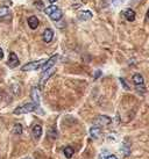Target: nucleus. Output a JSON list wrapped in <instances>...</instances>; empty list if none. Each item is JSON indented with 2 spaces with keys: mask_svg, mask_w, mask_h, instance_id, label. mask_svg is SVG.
Listing matches in <instances>:
<instances>
[{
  "mask_svg": "<svg viewBox=\"0 0 149 159\" xmlns=\"http://www.w3.org/2000/svg\"><path fill=\"white\" fill-rule=\"evenodd\" d=\"M121 150H122V152H124L125 156H129V152H130V151H129V148L126 146V144L122 145V149H121Z\"/></svg>",
  "mask_w": 149,
  "mask_h": 159,
  "instance_id": "19",
  "label": "nucleus"
},
{
  "mask_svg": "<svg viewBox=\"0 0 149 159\" xmlns=\"http://www.w3.org/2000/svg\"><path fill=\"white\" fill-rule=\"evenodd\" d=\"M49 1H50V2H51V4H54V2H56V1H57V0H49Z\"/></svg>",
  "mask_w": 149,
  "mask_h": 159,
  "instance_id": "26",
  "label": "nucleus"
},
{
  "mask_svg": "<svg viewBox=\"0 0 149 159\" xmlns=\"http://www.w3.org/2000/svg\"><path fill=\"white\" fill-rule=\"evenodd\" d=\"M28 26L32 28V29H36L37 27H39V19L36 18V16H29L28 18Z\"/></svg>",
  "mask_w": 149,
  "mask_h": 159,
  "instance_id": "10",
  "label": "nucleus"
},
{
  "mask_svg": "<svg viewBox=\"0 0 149 159\" xmlns=\"http://www.w3.org/2000/svg\"><path fill=\"white\" fill-rule=\"evenodd\" d=\"M53 37H54V32L51 30V29H45L44 30V33H43V36H42V38H43V41L45 43H49V42H51L53 41Z\"/></svg>",
  "mask_w": 149,
  "mask_h": 159,
  "instance_id": "7",
  "label": "nucleus"
},
{
  "mask_svg": "<svg viewBox=\"0 0 149 159\" xmlns=\"http://www.w3.org/2000/svg\"><path fill=\"white\" fill-rule=\"evenodd\" d=\"M100 74H101V72L98 70V71H96V73H95V79H97L98 77H100Z\"/></svg>",
  "mask_w": 149,
  "mask_h": 159,
  "instance_id": "23",
  "label": "nucleus"
},
{
  "mask_svg": "<svg viewBox=\"0 0 149 159\" xmlns=\"http://www.w3.org/2000/svg\"><path fill=\"white\" fill-rule=\"evenodd\" d=\"M56 10H58V7L57 6H49V7H47V8H44V12H45V14H48V15H50L53 12H55Z\"/></svg>",
  "mask_w": 149,
  "mask_h": 159,
  "instance_id": "18",
  "label": "nucleus"
},
{
  "mask_svg": "<svg viewBox=\"0 0 149 159\" xmlns=\"http://www.w3.org/2000/svg\"><path fill=\"white\" fill-rule=\"evenodd\" d=\"M133 83H134L135 86H142L143 83H145V79H143V77L141 74L135 73L133 75Z\"/></svg>",
  "mask_w": 149,
  "mask_h": 159,
  "instance_id": "11",
  "label": "nucleus"
},
{
  "mask_svg": "<svg viewBox=\"0 0 149 159\" xmlns=\"http://www.w3.org/2000/svg\"><path fill=\"white\" fill-rule=\"evenodd\" d=\"M8 15H10V10H8V7H6V6L0 7V20H2L5 16H8Z\"/></svg>",
  "mask_w": 149,
  "mask_h": 159,
  "instance_id": "15",
  "label": "nucleus"
},
{
  "mask_svg": "<svg viewBox=\"0 0 149 159\" xmlns=\"http://www.w3.org/2000/svg\"><path fill=\"white\" fill-rule=\"evenodd\" d=\"M90 135H91L92 138H99V136L101 135V129H100V127L95 126V127L91 128L90 129Z\"/></svg>",
  "mask_w": 149,
  "mask_h": 159,
  "instance_id": "12",
  "label": "nucleus"
},
{
  "mask_svg": "<svg viewBox=\"0 0 149 159\" xmlns=\"http://www.w3.org/2000/svg\"><path fill=\"white\" fill-rule=\"evenodd\" d=\"M4 58V53H2V49L0 48V59H2Z\"/></svg>",
  "mask_w": 149,
  "mask_h": 159,
  "instance_id": "25",
  "label": "nucleus"
},
{
  "mask_svg": "<svg viewBox=\"0 0 149 159\" xmlns=\"http://www.w3.org/2000/svg\"><path fill=\"white\" fill-rule=\"evenodd\" d=\"M111 122H112L111 117L106 116V115H100V116H98L96 120H95V123L98 124V126H101V127L108 126Z\"/></svg>",
  "mask_w": 149,
  "mask_h": 159,
  "instance_id": "4",
  "label": "nucleus"
},
{
  "mask_svg": "<svg viewBox=\"0 0 149 159\" xmlns=\"http://www.w3.org/2000/svg\"><path fill=\"white\" fill-rule=\"evenodd\" d=\"M31 95H32V99H33V101H34V104L40 105V94H39V91H37L36 87H33L32 88Z\"/></svg>",
  "mask_w": 149,
  "mask_h": 159,
  "instance_id": "8",
  "label": "nucleus"
},
{
  "mask_svg": "<svg viewBox=\"0 0 149 159\" xmlns=\"http://www.w3.org/2000/svg\"><path fill=\"white\" fill-rule=\"evenodd\" d=\"M119 80H120V83L122 84V86H124V88H125V89H129V86L127 85V83H126V81H125L122 78H120Z\"/></svg>",
  "mask_w": 149,
  "mask_h": 159,
  "instance_id": "20",
  "label": "nucleus"
},
{
  "mask_svg": "<svg viewBox=\"0 0 149 159\" xmlns=\"http://www.w3.org/2000/svg\"><path fill=\"white\" fill-rule=\"evenodd\" d=\"M39 107V105H36V104H26V105H23L21 107H18L15 110H14V114L15 115H20V114H26V113H31V112H34V110H36V108Z\"/></svg>",
  "mask_w": 149,
  "mask_h": 159,
  "instance_id": "1",
  "label": "nucleus"
},
{
  "mask_svg": "<svg viewBox=\"0 0 149 159\" xmlns=\"http://www.w3.org/2000/svg\"><path fill=\"white\" fill-rule=\"evenodd\" d=\"M93 16V14L91 13L90 11H84V12H80L78 14V19L80 21H87V20H91Z\"/></svg>",
  "mask_w": 149,
  "mask_h": 159,
  "instance_id": "6",
  "label": "nucleus"
},
{
  "mask_svg": "<svg viewBox=\"0 0 149 159\" xmlns=\"http://www.w3.org/2000/svg\"><path fill=\"white\" fill-rule=\"evenodd\" d=\"M107 156L106 152H103V153H100V156H99V159H107Z\"/></svg>",
  "mask_w": 149,
  "mask_h": 159,
  "instance_id": "21",
  "label": "nucleus"
},
{
  "mask_svg": "<svg viewBox=\"0 0 149 159\" xmlns=\"http://www.w3.org/2000/svg\"><path fill=\"white\" fill-rule=\"evenodd\" d=\"M44 63H45V61H44V59H40V61H36V62L27 63V64H25V65L21 67V71L27 72V71H34V70H37V69H40V67H41Z\"/></svg>",
  "mask_w": 149,
  "mask_h": 159,
  "instance_id": "2",
  "label": "nucleus"
},
{
  "mask_svg": "<svg viewBox=\"0 0 149 159\" xmlns=\"http://www.w3.org/2000/svg\"><path fill=\"white\" fill-rule=\"evenodd\" d=\"M35 4H39V6H36V7H39L40 10H43V4H42V1H39V2H35Z\"/></svg>",
  "mask_w": 149,
  "mask_h": 159,
  "instance_id": "22",
  "label": "nucleus"
},
{
  "mask_svg": "<svg viewBox=\"0 0 149 159\" xmlns=\"http://www.w3.org/2000/svg\"><path fill=\"white\" fill-rule=\"evenodd\" d=\"M7 65L10 67H16L19 65V58L18 56L15 55V53H10V57H8V62H7Z\"/></svg>",
  "mask_w": 149,
  "mask_h": 159,
  "instance_id": "5",
  "label": "nucleus"
},
{
  "mask_svg": "<svg viewBox=\"0 0 149 159\" xmlns=\"http://www.w3.org/2000/svg\"><path fill=\"white\" fill-rule=\"evenodd\" d=\"M74 151L71 146H66V148L64 149V156H65L66 158L70 159L72 156H74Z\"/></svg>",
  "mask_w": 149,
  "mask_h": 159,
  "instance_id": "16",
  "label": "nucleus"
},
{
  "mask_svg": "<svg viewBox=\"0 0 149 159\" xmlns=\"http://www.w3.org/2000/svg\"><path fill=\"white\" fill-rule=\"evenodd\" d=\"M147 18L149 19V10H148V12H147Z\"/></svg>",
  "mask_w": 149,
  "mask_h": 159,
  "instance_id": "27",
  "label": "nucleus"
},
{
  "mask_svg": "<svg viewBox=\"0 0 149 159\" xmlns=\"http://www.w3.org/2000/svg\"><path fill=\"white\" fill-rule=\"evenodd\" d=\"M57 59H58V56H57V55H54V56H51V57H50L48 61H45V63H44L42 66H41V69H42L43 72H44V71H48V70H50L54 65L56 64Z\"/></svg>",
  "mask_w": 149,
  "mask_h": 159,
  "instance_id": "3",
  "label": "nucleus"
},
{
  "mask_svg": "<svg viewBox=\"0 0 149 159\" xmlns=\"http://www.w3.org/2000/svg\"><path fill=\"white\" fill-rule=\"evenodd\" d=\"M125 18H126V20L129 22H133L135 20V12L133 11V10H130V8H128L125 11Z\"/></svg>",
  "mask_w": 149,
  "mask_h": 159,
  "instance_id": "14",
  "label": "nucleus"
},
{
  "mask_svg": "<svg viewBox=\"0 0 149 159\" xmlns=\"http://www.w3.org/2000/svg\"><path fill=\"white\" fill-rule=\"evenodd\" d=\"M13 132H14L15 135H21L22 134V126L21 124H19V123L14 124V127H13Z\"/></svg>",
  "mask_w": 149,
  "mask_h": 159,
  "instance_id": "17",
  "label": "nucleus"
},
{
  "mask_svg": "<svg viewBox=\"0 0 149 159\" xmlns=\"http://www.w3.org/2000/svg\"><path fill=\"white\" fill-rule=\"evenodd\" d=\"M33 136L35 139H39V138L42 136V127L40 124H36L33 128Z\"/></svg>",
  "mask_w": 149,
  "mask_h": 159,
  "instance_id": "9",
  "label": "nucleus"
},
{
  "mask_svg": "<svg viewBox=\"0 0 149 159\" xmlns=\"http://www.w3.org/2000/svg\"><path fill=\"white\" fill-rule=\"evenodd\" d=\"M107 159H118V158L114 156V155H110V156L107 157Z\"/></svg>",
  "mask_w": 149,
  "mask_h": 159,
  "instance_id": "24",
  "label": "nucleus"
},
{
  "mask_svg": "<svg viewBox=\"0 0 149 159\" xmlns=\"http://www.w3.org/2000/svg\"><path fill=\"white\" fill-rule=\"evenodd\" d=\"M49 16H50V19H51L53 21H58V20H61V19H62L63 13H62V11L58 8V10H56L55 12H53Z\"/></svg>",
  "mask_w": 149,
  "mask_h": 159,
  "instance_id": "13",
  "label": "nucleus"
}]
</instances>
